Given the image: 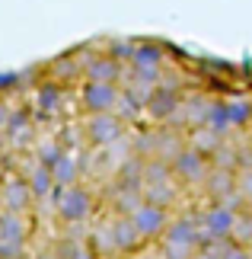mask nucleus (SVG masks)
<instances>
[{
	"instance_id": "1",
	"label": "nucleus",
	"mask_w": 252,
	"mask_h": 259,
	"mask_svg": "<svg viewBox=\"0 0 252 259\" xmlns=\"http://www.w3.org/2000/svg\"><path fill=\"white\" fill-rule=\"evenodd\" d=\"M201 243H205V234H201L198 218H191V214L173 218L169 227H166V234H163L166 259H191Z\"/></svg>"
},
{
	"instance_id": "2",
	"label": "nucleus",
	"mask_w": 252,
	"mask_h": 259,
	"mask_svg": "<svg viewBox=\"0 0 252 259\" xmlns=\"http://www.w3.org/2000/svg\"><path fill=\"white\" fill-rule=\"evenodd\" d=\"M52 198H55V214L61 218L64 224H86L89 218H93L96 198L83 183L67 186V189H55Z\"/></svg>"
},
{
	"instance_id": "3",
	"label": "nucleus",
	"mask_w": 252,
	"mask_h": 259,
	"mask_svg": "<svg viewBox=\"0 0 252 259\" xmlns=\"http://www.w3.org/2000/svg\"><path fill=\"white\" fill-rule=\"evenodd\" d=\"M236 218H239V208H233L230 202H211L198 218L205 240H233Z\"/></svg>"
},
{
	"instance_id": "4",
	"label": "nucleus",
	"mask_w": 252,
	"mask_h": 259,
	"mask_svg": "<svg viewBox=\"0 0 252 259\" xmlns=\"http://www.w3.org/2000/svg\"><path fill=\"white\" fill-rule=\"evenodd\" d=\"M169 166H173L176 183H182V186H205V179L211 173V160L205 154H198L195 147H188V144L169 160Z\"/></svg>"
},
{
	"instance_id": "5",
	"label": "nucleus",
	"mask_w": 252,
	"mask_h": 259,
	"mask_svg": "<svg viewBox=\"0 0 252 259\" xmlns=\"http://www.w3.org/2000/svg\"><path fill=\"white\" fill-rule=\"evenodd\" d=\"M131 221H134L137 234L144 237V243H154V240H163L173 214H169V208H160L154 202H140L134 208V214H131Z\"/></svg>"
},
{
	"instance_id": "6",
	"label": "nucleus",
	"mask_w": 252,
	"mask_h": 259,
	"mask_svg": "<svg viewBox=\"0 0 252 259\" xmlns=\"http://www.w3.org/2000/svg\"><path fill=\"white\" fill-rule=\"evenodd\" d=\"M118 96H122V87H118V83H93V80H83V87H80V103H83V112L86 115L115 112Z\"/></svg>"
},
{
	"instance_id": "7",
	"label": "nucleus",
	"mask_w": 252,
	"mask_h": 259,
	"mask_svg": "<svg viewBox=\"0 0 252 259\" xmlns=\"http://www.w3.org/2000/svg\"><path fill=\"white\" fill-rule=\"evenodd\" d=\"M182 99H185V96L179 93V87L166 83V80H160V87L147 96L144 109H147V115L154 118V122H173L176 112L182 109Z\"/></svg>"
},
{
	"instance_id": "8",
	"label": "nucleus",
	"mask_w": 252,
	"mask_h": 259,
	"mask_svg": "<svg viewBox=\"0 0 252 259\" xmlns=\"http://www.w3.org/2000/svg\"><path fill=\"white\" fill-rule=\"evenodd\" d=\"M125 138V122L115 112H103V115H89L86 118V141L93 147H109Z\"/></svg>"
},
{
	"instance_id": "9",
	"label": "nucleus",
	"mask_w": 252,
	"mask_h": 259,
	"mask_svg": "<svg viewBox=\"0 0 252 259\" xmlns=\"http://www.w3.org/2000/svg\"><path fill=\"white\" fill-rule=\"evenodd\" d=\"M80 71H83V80H93V83H122L125 64H118L115 58L106 55V52H96V55H86L83 61H80Z\"/></svg>"
},
{
	"instance_id": "10",
	"label": "nucleus",
	"mask_w": 252,
	"mask_h": 259,
	"mask_svg": "<svg viewBox=\"0 0 252 259\" xmlns=\"http://www.w3.org/2000/svg\"><path fill=\"white\" fill-rule=\"evenodd\" d=\"M32 202L35 198L29 192L26 179H19V176L7 179L4 189H0V205H4V211H10V214H29L32 211Z\"/></svg>"
},
{
	"instance_id": "11",
	"label": "nucleus",
	"mask_w": 252,
	"mask_h": 259,
	"mask_svg": "<svg viewBox=\"0 0 252 259\" xmlns=\"http://www.w3.org/2000/svg\"><path fill=\"white\" fill-rule=\"evenodd\" d=\"M112 240H115V253L118 256H131L140 250V243H144V237L137 234L134 221H131V214H115L112 221Z\"/></svg>"
},
{
	"instance_id": "12",
	"label": "nucleus",
	"mask_w": 252,
	"mask_h": 259,
	"mask_svg": "<svg viewBox=\"0 0 252 259\" xmlns=\"http://www.w3.org/2000/svg\"><path fill=\"white\" fill-rule=\"evenodd\" d=\"M163 61H166V55H163L160 42H134L128 67H134V71H160Z\"/></svg>"
},
{
	"instance_id": "13",
	"label": "nucleus",
	"mask_w": 252,
	"mask_h": 259,
	"mask_svg": "<svg viewBox=\"0 0 252 259\" xmlns=\"http://www.w3.org/2000/svg\"><path fill=\"white\" fill-rule=\"evenodd\" d=\"M0 237L10 243H29V237H32V224L26 221V214H10L4 211L0 214Z\"/></svg>"
},
{
	"instance_id": "14",
	"label": "nucleus",
	"mask_w": 252,
	"mask_h": 259,
	"mask_svg": "<svg viewBox=\"0 0 252 259\" xmlns=\"http://www.w3.org/2000/svg\"><path fill=\"white\" fill-rule=\"evenodd\" d=\"M26 186H29V192H32V198H52L55 192V179H52V170L42 163H32L26 170Z\"/></svg>"
},
{
	"instance_id": "15",
	"label": "nucleus",
	"mask_w": 252,
	"mask_h": 259,
	"mask_svg": "<svg viewBox=\"0 0 252 259\" xmlns=\"http://www.w3.org/2000/svg\"><path fill=\"white\" fill-rule=\"evenodd\" d=\"M61 103H64V90H61V83H55V80L38 83V90H35V109H38L42 115L58 112V109H61Z\"/></svg>"
},
{
	"instance_id": "16",
	"label": "nucleus",
	"mask_w": 252,
	"mask_h": 259,
	"mask_svg": "<svg viewBox=\"0 0 252 259\" xmlns=\"http://www.w3.org/2000/svg\"><path fill=\"white\" fill-rule=\"evenodd\" d=\"M52 179H55V189L77 186L80 183V160H77L74 154H64L61 160L52 166Z\"/></svg>"
},
{
	"instance_id": "17",
	"label": "nucleus",
	"mask_w": 252,
	"mask_h": 259,
	"mask_svg": "<svg viewBox=\"0 0 252 259\" xmlns=\"http://www.w3.org/2000/svg\"><path fill=\"white\" fill-rule=\"evenodd\" d=\"M4 135H7L13 144H23L26 138L32 135V115H29V109H13V112H10Z\"/></svg>"
},
{
	"instance_id": "18",
	"label": "nucleus",
	"mask_w": 252,
	"mask_h": 259,
	"mask_svg": "<svg viewBox=\"0 0 252 259\" xmlns=\"http://www.w3.org/2000/svg\"><path fill=\"white\" fill-rule=\"evenodd\" d=\"M224 141H227V138H220L217 132H211V128H191V135H188V147H195V151L205 154L208 160L217 154V147Z\"/></svg>"
},
{
	"instance_id": "19",
	"label": "nucleus",
	"mask_w": 252,
	"mask_h": 259,
	"mask_svg": "<svg viewBox=\"0 0 252 259\" xmlns=\"http://www.w3.org/2000/svg\"><path fill=\"white\" fill-rule=\"evenodd\" d=\"M227 118H230V128L252 125V99H230L227 103Z\"/></svg>"
},
{
	"instance_id": "20",
	"label": "nucleus",
	"mask_w": 252,
	"mask_h": 259,
	"mask_svg": "<svg viewBox=\"0 0 252 259\" xmlns=\"http://www.w3.org/2000/svg\"><path fill=\"white\" fill-rule=\"evenodd\" d=\"M67 151L61 147V141H55V138H45L42 144L35 147V163H42V166H48V170H52V166L61 160Z\"/></svg>"
},
{
	"instance_id": "21",
	"label": "nucleus",
	"mask_w": 252,
	"mask_h": 259,
	"mask_svg": "<svg viewBox=\"0 0 252 259\" xmlns=\"http://www.w3.org/2000/svg\"><path fill=\"white\" fill-rule=\"evenodd\" d=\"M19 87H23V80H19V74H13V71L0 74V96L13 93V90H19Z\"/></svg>"
},
{
	"instance_id": "22",
	"label": "nucleus",
	"mask_w": 252,
	"mask_h": 259,
	"mask_svg": "<svg viewBox=\"0 0 252 259\" xmlns=\"http://www.w3.org/2000/svg\"><path fill=\"white\" fill-rule=\"evenodd\" d=\"M220 259H252V250H249V246H239V243H233V240H230Z\"/></svg>"
},
{
	"instance_id": "23",
	"label": "nucleus",
	"mask_w": 252,
	"mask_h": 259,
	"mask_svg": "<svg viewBox=\"0 0 252 259\" xmlns=\"http://www.w3.org/2000/svg\"><path fill=\"white\" fill-rule=\"evenodd\" d=\"M10 112H13V109H10V106H7V99L0 96V132L7 128V118H10Z\"/></svg>"
},
{
	"instance_id": "24",
	"label": "nucleus",
	"mask_w": 252,
	"mask_h": 259,
	"mask_svg": "<svg viewBox=\"0 0 252 259\" xmlns=\"http://www.w3.org/2000/svg\"><path fill=\"white\" fill-rule=\"evenodd\" d=\"M96 259H125V256H118V253H112V256H96Z\"/></svg>"
},
{
	"instance_id": "25",
	"label": "nucleus",
	"mask_w": 252,
	"mask_h": 259,
	"mask_svg": "<svg viewBox=\"0 0 252 259\" xmlns=\"http://www.w3.org/2000/svg\"><path fill=\"white\" fill-rule=\"evenodd\" d=\"M125 259H137V256H125Z\"/></svg>"
}]
</instances>
